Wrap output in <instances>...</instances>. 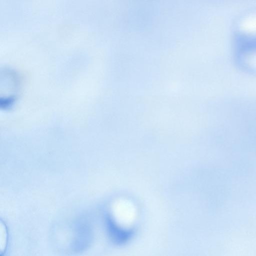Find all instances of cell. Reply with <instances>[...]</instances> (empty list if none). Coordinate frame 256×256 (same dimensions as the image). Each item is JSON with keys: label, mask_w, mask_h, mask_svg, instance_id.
Listing matches in <instances>:
<instances>
[{"label": "cell", "mask_w": 256, "mask_h": 256, "mask_svg": "<svg viewBox=\"0 0 256 256\" xmlns=\"http://www.w3.org/2000/svg\"><path fill=\"white\" fill-rule=\"evenodd\" d=\"M240 28L244 32L256 34V15L244 19L240 24Z\"/></svg>", "instance_id": "1"}]
</instances>
